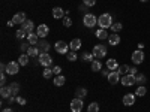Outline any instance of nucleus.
<instances>
[{
	"label": "nucleus",
	"mask_w": 150,
	"mask_h": 112,
	"mask_svg": "<svg viewBox=\"0 0 150 112\" xmlns=\"http://www.w3.org/2000/svg\"><path fill=\"white\" fill-rule=\"evenodd\" d=\"M83 106H84L83 99H78V97H75L74 100L71 102V105H69V108H71L72 112H81L83 111Z\"/></svg>",
	"instance_id": "7"
},
{
	"label": "nucleus",
	"mask_w": 150,
	"mask_h": 112,
	"mask_svg": "<svg viewBox=\"0 0 150 112\" xmlns=\"http://www.w3.org/2000/svg\"><path fill=\"white\" fill-rule=\"evenodd\" d=\"M20 72V63L18 61H9L6 64V73L8 75H17Z\"/></svg>",
	"instance_id": "8"
},
{
	"label": "nucleus",
	"mask_w": 150,
	"mask_h": 112,
	"mask_svg": "<svg viewBox=\"0 0 150 112\" xmlns=\"http://www.w3.org/2000/svg\"><path fill=\"white\" fill-rule=\"evenodd\" d=\"M29 55L27 54H21L20 57H18V63H20V66H27L29 64Z\"/></svg>",
	"instance_id": "26"
},
{
	"label": "nucleus",
	"mask_w": 150,
	"mask_h": 112,
	"mask_svg": "<svg viewBox=\"0 0 150 112\" xmlns=\"http://www.w3.org/2000/svg\"><path fill=\"white\" fill-rule=\"evenodd\" d=\"M147 82V78H146V75H143V73H140V75H137V78H135V84L137 85H144Z\"/></svg>",
	"instance_id": "25"
},
{
	"label": "nucleus",
	"mask_w": 150,
	"mask_h": 112,
	"mask_svg": "<svg viewBox=\"0 0 150 112\" xmlns=\"http://www.w3.org/2000/svg\"><path fill=\"white\" fill-rule=\"evenodd\" d=\"M128 70H129V66H126V64H122V66H119V69H117V72H119L120 75H128Z\"/></svg>",
	"instance_id": "35"
},
{
	"label": "nucleus",
	"mask_w": 150,
	"mask_h": 112,
	"mask_svg": "<svg viewBox=\"0 0 150 112\" xmlns=\"http://www.w3.org/2000/svg\"><path fill=\"white\" fill-rule=\"evenodd\" d=\"M132 63L134 64H141L143 61H144V58H146V55H144V52H143V49H137V51H134L132 52Z\"/></svg>",
	"instance_id": "6"
},
{
	"label": "nucleus",
	"mask_w": 150,
	"mask_h": 112,
	"mask_svg": "<svg viewBox=\"0 0 150 112\" xmlns=\"http://www.w3.org/2000/svg\"><path fill=\"white\" fill-rule=\"evenodd\" d=\"M81 60H83V61H90V63H92V61H93V54L84 52V54L81 55Z\"/></svg>",
	"instance_id": "34"
},
{
	"label": "nucleus",
	"mask_w": 150,
	"mask_h": 112,
	"mask_svg": "<svg viewBox=\"0 0 150 112\" xmlns=\"http://www.w3.org/2000/svg\"><path fill=\"white\" fill-rule=\"evenodd\" d=\"M5 82H6V75L2 73V76H0V84H2V87H5Z\"/></svg>",
	"instance_id": "44"
},
{
	"label": "nucleus",
	"mask_w": 150,
	"mask_h": 112,
	"mask_svg": "<svg viewBox=\"0 0 150 112\" xmlns=\"http://www.w3.org/2000/svg\"><path fill=\"white\" fill-rule=\"evenodd\" d=\"M36 46H38V49L41 51V54H44V52H48V51H50V48H51V45H50V43H48L45 39L39 41Z\"/></svg>",
	"instance_id": "13"
},
{
	"label": "nucleus",
	"mask_w": 150,
	"mask_h": 112,
	"mask_svg": "<svg viewBox=\"0 0 150 112\" xmlns=\"http://www.w3.org/2000/svg\"><path fill=\"white\" fill-rule=\"evenodd\" d=\"M27 42H29L32 46H36L38 42H39V36H38L36 33H29V34H27Z\"/></svg>",
	"instance_id": "17"
},
{
	"label": "nucleus",
	"mask_w": 150,
	"mask_h": 112,
	"mask_svg": "<svg viewBox=\"0 0 150 112\" xmlns=\"http://www.w3.org/2000/svg\"><path fill=\"white\" fill-rule=\"evenodd\" d=\"M87 112H99V105L96 102H92L89 106H87Z\"/></svg>",
	"instance_id": "31"
},
{
	"label": "nucleus",
	"mask_w": 150,
	"mask_h": 112,
	"mask_svg": "<svg viewBox=\"0 0 150 112\" xmlns=\"http://www.w3.org/2000/svg\"><path fill=\"white\" fill-rule=\"evenodd\" d=\"M54 85L56 87H62V85H65V82H66V78L63 76V75H57V76L54 78Z\"/></svg>",
	"instance_id": "24"
},
{
	"label": "nucleus",
	"mask_w": 150,
	"mask_h": 112,
	"mask_svg": "<svg viewBox=\"0 0 150 112\" xmlns=\"http://www.w3.org/2000/svg\"><path fill=\"white\" fill-rule=\"evenodd\" d=\"M53 72H54L56 76H57V75H60V72H62V67H60V66H54V67H53Z\"/></svg>",
	"instance_id": "43"
},
{
	"label": "nucleus",
	"mask_w": 150,
	"mask_h": 112,
	"mask_svg": "<svg viewBox=\"0 0 150 112\" xmlns=\"http://www.w3.org/2000/svg\"><path fill=\"white\" fill-rule=\"evenodd\" d=\"M107 69H110V70H117V69H119L117 60H114V58H108V60H107Z\"/></svg>",
	"instance_id": "22"
},
{
	"label": "nucleus",
	"mask_w": 150,
	"mask_h": 112,
	"mask_svg": "<svg viewBox=\"0 0 150 112\" xmlns=\"http://www.w3.org/2000/svg\"><path fill=\"white\" fill-rule=\"evenodd\" d=\"M15 36H17V39H21V41H23V39H24V37H26V36H27V33H26V32H24V30H21V29H20V30L17 32V34H15Z\"/></svg>",
	"instance_id": "37"
},
{
	"label": "nucleus",
	"mask_w": 150,
	"mask_h": 112,
	"mask_svg": "<svg viewBox=\"0 0 150 112\" xmlns=\"http://www.w3.org/2000/svg\"><path fill=\"white\" fill-rule=\"evenodd\" d=\"M107 79H108V82H110V84L116 85L117 82H120V79H122V75H120L117 70H111V72H110V75L107 76Z\"/></svg>",
	"instance_id": "10"
},
{
	"label": "nucleus",
	"mask_w": 150,
	"mask_h": 112,
	"mask_svg": "<svg viewBox=\"0 0 150 112\" xmlns=\"http://www.w3.org/2000/svg\"><path fill=\"white\" fill-rule=\"evenodd\" d=\"M92 70H93V72L102 70V63H101V60H93V61H92Z\"/></svg>",
	"instance_id": "27"
},
{
	"label": "nucleus",
	"mask_w": 150,
	"mask_h": 112,
	"mask_svg": "<svg viewBox=\"0 0 150 112\" xmlns=\"http://www.w3.org/2000/svg\"><path fill=\"white\" fill-rule=\"evenodd\" d=\"M53 17L56 18V20H60V18H65V10L62 9V8H54L53 9Z\"/></svg>",
	"instance_id": "21"
},
{
	"label": "nucleus",
	"mask_w": 150,
	"mask_h": 112,
	"mask_svg": "<svg viewBox=\"0 0 150 112\" xmlns=\"http://www.w3.org/2000/svg\"><path fill=\"white\" fill-rule=\"evenodd\" d=\"M140 2H143V3H144V2H149V0H140Z\"/></svg>",
	"instance_id": "49"
},
{
	"label": "nucleus",
	"mask_w": 150,
	"mask_h": 112,
	"mask_svg": "<svg viewBox=\"0 0 150 112\" xmlns=\"http://www.w3.org/2000/svg\"><path fill=\"white\" fill-rule=\"evenodd\" d=\"M83 22H84V26H86V27L93 29L96 24H98V18H96L93 14H84V17H83Z\"/></svg>",
	"instance_id": "3"
},
{
	"label": "nucleus",
	"mask_w": 150,
	"mask_h": 112,
	"mask_svg": "<svg viewBox=\"0 0 150 112\" xmlns=\"http://www.w3.org/2000/svg\"><path fill=\"white\" fill-rule=\"evenodd\" d=\"M122 29H123V24H122V22H119V21L112 22V26H111V30H112V33H119Z\"/></svg>",
	"instance_id": "30"
},
{
	"label": "nucleus",
	"mask_w": 150,
	"mask_h": 112,
	"mask_svg": "<svg viewBox=\"0 0 150 112\" xmlns=\"http://www.w3.org/2000/svg\"><path fill=\"white\" fill-rule=\"evenodd\" d=\"M95 36L98 37L99 41H104V39H108V37H110V34L107 33V30H105V29H99V30H96Z\"/></svg>",
	"instance_id": "19"
},
{
	"label": "nucleus",
	"mask_w": 150,
	"mask_h": 112,
	"mask_svg": "<svg viewBox=\"0 0 150 112\" xmlns=\"http://www.w3.org/2000/svg\"><path fill=\"white\" fill-rule=\"evenodd\" d=\"M2 112H14V111H12V109H9V108H6V109H3Z\"/></svg>",
	"instance_id": "48"
},
{
	"label": "nucleus",
	"mask_w": 150,
	"mask_h": 112,
	"mask_svg": "<svg viewBox=\"0 0 150 112\" xmlns=\"http://www.w3.org/2000/svg\"><path fill=\"white\" fill-rule=\"evenodd\" d=\"M0 96H2V99H9L12 96L9 87H2V90H0Z\"/></svg>",
	"instance_id": "28"
},
{
	"label": "nucleus",
	"mask_w": 150,
	"mask_h": 112,
	"mask_svg": "<svg viewBox=\"0 0 150 112\" xmlns=\"http://www.w3.org/2000/svg\"><path fill=\"white\" fill-rule=\"evenodd\" d=\"M110 72H111L110 69H102V70H101V73H102V76H108V75H110Z\"/></svg>",
	"instance_id": "45"
},
{
	"label": "nucleus",
	"mask_w": 150,
	"mask_h": 112,
	"mask_svg": "<svg viewBox=\"0 0 150 112\" xmlns=\"http://www.w3.org/2000/svg\"><path fill=\"white\" fill-rule=\"evenodd\" d=\"M93 57H96V60H101L107 55V46L105 45H95L93 46Z\"/></svg>",
	"instance_id": "2"
},
{
	"label": "nucleus",
	"mask_w": 150,
	"mask_h": 112,
	"mask_svg": "<svg viewBox=\"0 0 150 112\" xmlns=\"http://www.w3.org/2000/svg\"><path fill=\"white\" fill-rule=\"evenodd\" d=\"M66 55H68V60H69V61H75V60L78 58V55L75 54V51H69Z\"/></svg>",
	"instance_id": "36"
},
{
	"label": "nucleus",
	"mask_w": 150,
	"mask_h": 112,
	"mask_svg": "<svg viewBox=\"0 0 150 112\" xmlns=\"http://www.w3.org/2000/svg\"><path fill=\"white\" fill-rule=\"evenodd\" d=\"M29 57H39L41 55V51L38 49V46H30L29 49H27V52H26Z\"/></svg>",
	"instance_id": "23"
},
{
	"label": "nucleus",
	"mask_w": 150,
	"mask_h": 112,
	"mask_svg": "<svg viewBox=\"0 0 150 112\" xmlns=\"http://www.w3.org/2000/svg\"><path fill=\"white\" fill-rule=\"evenodd\" d=\"M54 49H56V52H59V54H68V51H69V45L66 43V42H63V41H57L56 43H54Z\"/></svg>",
	"instance_id": "5"
},
{
	"label": "nucleus",
	"mask_w": 150,
	"mask_h": 112,
	"mask_svg": "<svg viewBox=\"0 0 150 112\" xmlns=\"http://www.w3.org/2000/svg\"><path fill=\"white\" fill-rule=\"evenodd\" d=\"M42 75H44V78H45V79H50V78H53L54 72H53V69H48V67H45Z\"/></svg>",
	"instance_id": "33"
},
{
	"label": "nucleus",
	"mask_w": 150,
	"mask_h": 112,
	"mask_svg": "<svg viewBox=\"0 0 150 112\" xmlns=\"http://www.w3.org/2000/svg\"><path fill=\"white\" fill-rule=\"evenodd\" d=\"M8 87H9L12 96H18V93H20V84L18 82H11Z\"/></svg>",
	"instance_id": "20"
},
{
	"label": "nucleus",
	"mask_w": 150,
	"mask_h": 112,
	"mask_svg": "<svg viewBox=\"0 0 150 112\" xmlns=\"http://www.w3.org/2000/svg\"><path fill=\"white\" fill-rule=\"evenodd\" d=\"M147 94V88L144 85H140L138 88H137V91H135V96H138V97H144Z\"/></svg>",
	"instance_id": "29"
},
{
	"label": "nucleus",
	"mask_w": 150,
	"mask_h": 112,
	"mask_svg": "<svg viewBox=\"0 0 150 112\" xmlns=\"http://www.w3.org/2000/svg\"><path fill=\"white\" fill-rule=\"evenodd\" d=\"M30 46H32V45H30L29 42H27V43H26V42H21V45H20V49H21V52H23V51H26V52H27V49H29Z\"/></svg>",
	"instance_id": "38"
},
{
	"label": "nucleus",
	"mask_w": 150,
	"mask_h": 112,
	"mask_svg": "<svg viewBox=\"0 0 150 112\" xmlns=\"http://www.w3.org/2000/svg\"><path fill=\"white\" fill-rule=\"evenodd\" d=\"M69 48H71V51H77V49H80L81 48V39H78V37L72 39L71 43H69Z\"/></svg>",
	"instance_id": "18"
},
{
	"label": "nucleus",
	"mask_w": 150,
	"mask_h": 112,
	"mask_svg": "<svg viewBox=\"0 0 150 112\" xmlns=\"http://www.w3.org/2000/svg\"><path fill=\"white\" fill-rule=\"evenodd\" d=\"M12 21H14V24H23L24 21H27L26 14H24V12H18V14H15L12 17Z\"/></svg>",
	"instance_id": "15"
},
{
	"label": "nucleus",
	"mask_w": 150,
	"mask_h": 112,
	"mask_svg": "<svg viewBox=\"0 0 150 112\" xmlns=\"http://www.w3.org/2000/svg\"><path fill=\"white\" fill-rule=\"evenodd\" d=\"M33 27H35V24H33V21H30V20L24 21V22L21 24V30H24L27 34H29V33H33Z\"/></svg>",
	"instance_id": "14"
},
{
	"label": "nucleus",
	"mask_w": 150,
	"mask_h": 112,
	"mask_svg": "<svg viewBox=\"0 0 150 112\" xmlns=\"http://www.w3.org/2000/svg\"><path fill=\"white\" fill-rule=\"evenodd\" d=\"M17 103H18V105H21V106H24V105L27 103V100H26L24 97H17Z\"/></svg>",
	"instance_id": "41"
},
{
	"label": "nucleus",
	"mask_w": 150,
	"mask_h": 112,
	"mask_svg": "<svg viewBox=\"0 0 150 112\" xmlns=\"http://www.w3.org/2000/svg\"><path fill=\"white\" fill-rule=\"evenodd\" d=\"M135 75H123V78L120 79V82H122V85L123 87H132V85H135Z\"/></svg>",
	"instance_id": "9"
},
{
	"label": "nucleus",
	"mask_w": 150,
	"mask_h": 112,
	"mask_svg": "<svg viewBox=\"0 0 150 112\" xmlns=\"http://www.w3.org/2000/svg\"><path fill=\"white\" fill-rule=\"evenodd\" d=\"M128 73H129V75H135V76H137V75H138V69H137L135 66H132V67H129Z\"/></svg>",
	"instance_id": "40"
},
{
	"label": "nucleus",
	"mask_w": 150,
	"mask_h": 112,
	"mask_svg": "<svg viewBox=\"0 0 150 112\" xmlns=\"http://www.w3.org/2000/svg\"><path fill=\"white\" fill-rule=\"evenodd\" d=\"M48 33H50V27L47 24H39V26L36 27V34L39 37H45Z\"/></svg>",
	"instance_id": "12"
},
{
	"label": "nucleus",
	"mask_w": 150,
	"mask_h": 112,
	"mask_svg": "<svg viewBox=\"0 0 150 112\" xmlns=\"http://www.w3.org/2000/svg\"><path fill=\"white\" fill-rule=\"evenodd\" d=\"M98 26H99V29H111V26H112V17H111V14H102L101 17L98 18Z\"/></svg>",
	"instance_id": "1"
},
{
	"label": "nucleus",
	"mask_w": 150,
	"mask_h": 112,
	"mask_svg": "<svg viewBox=\"0 0 150 112\" xmlns=\"http://www.w3.org/2000/svg\"><path fill=\"white\" fill-rule=\"evenodd\" d=\"M38 61H39V64L41 66H44V67H50L53 64V57L50 55L48 52H44V54H41L39 57H38Z\"/></svg>",
	"instance_id": "4"
},
{
	"label": "nucleus",
	"mask_w": 150,
	"mask_h": 112,
	"mask_svg": "<svg viewBox=\"0 0 150 112\" xmlns=\"http://www.w3.org/2000/svg\"><path fill=\"white\" fill-rule=\"evenodd\" d=\"M120 36H119V33H111L110 34V37H108V42H110V45H112V46H117L119 43H120Z\"/></svg>",
	"instance_id": "16"
},
{
	"label": "nucleus",
	"mask_w": 150,
	"mask_h": 112,
	"mask_svg": "<svg viewBox=\"0 0 150 112\" xmlns=\"http://www.w3.org/2000/svg\"><path fill=\"white\" fill-rule=\"evenodd\" d=\"M86 6H95L96 5V0H83Z\"/></svg>",
	"instance_id": "42"
},
{
	"label": "nucleus",
	"mask_w": 150,
	"mask_h": 112,
	"mask_svg": "<svg viewBox=\"0 0 150 112\" xmlns=\"http://www.w3.org/2000/svg\"><path fill=\"white\" fill-rule=\"evenodd\" d=\"M63 26H65V27H71V26H72V20H71L69 17H65V18H63Z\"/></svg>",
	"instance_id": "39"
},
{
	"label": "nucleus",
	"mask_w": 150,
	"mask_h": 112,
	"mask_svg": "<svg viewBox=\"0 0 150 112\" xmlns=\"http://www.w3.org/2000/svg\"><path fill=\"white\" fill-rule=\"evenodd\" d=\"M12 26H14V21H12V20L8 21V27H12Z\"/></svg>",
	"instance_id": "47"
},
{
	"label": "nucleus",
	"mask_w": 150,
	"mask_h": 112,
	"mask_svg": "<svg viewBox=\"0 0 150 112\" xmlns=\"http://www.w3.org/2000/svg\"><path fill=\"white\" fill-rule=\"evenodd\" d=\"M135 94H132V93H128V94H125L123 96V99H122V102H123V105L125 106H132V105H135Z\"/></svg>",
	"instance_id": "11"
},
{
	"label": "nucleus",
	"mask_w": 150,
	"mask_h": 112,
	"mask_svg": "<svg viewBox=\"0 0 150 112\" xmlns=\"http://www.w3.org/2000/svg\"><path fill=\"white\" fill-rule=\"evenodd\" d=\"M75 96H77L78 99H84L87 96V90L86 88H77V91H75Z\"/></svg>",
	"instance_id": "32"
},
{
	"label": "nucleus",
	"mask_w": 150,
	"mask_h": 112,
	"mask_svg": "<svg viewBox=\"0 0 150 112\" xmlns=\"http://www.w3.org/2000/svg\"><path fill=\"white\" fill-rule=\"evenodd\" d=\"M87 8H89V6L83 5V6H80V10H81V12H86V10H87Z\"/></svg>",
	"instance_id": "46"
}]
</instances>
